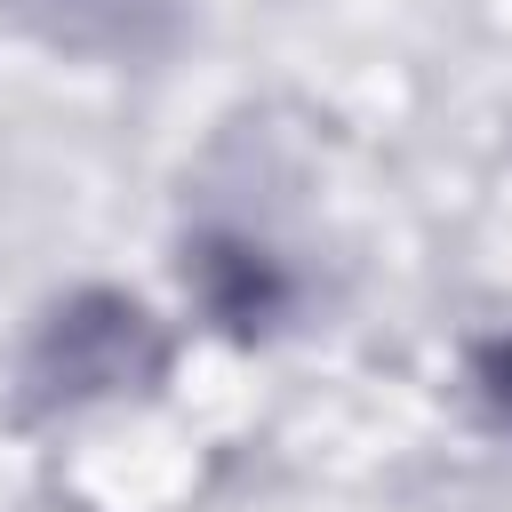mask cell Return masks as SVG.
Listing matches in <instances>:
<instances>
[{
  "label": "cell",
  "mask_w": 512,
  "mask_h": 512,
  "mask_svg": "<svg viewBox=\"0 0 512 512\" xmlns=\"http://www.w3.org/2000/svg\"><path fill=\"white\" fill-rule=\"evenodd\" d=\"M184 280H192V296L208 304V320H224V328H264V320L288 304L280 264H272L256 240H232V232H208V240L184 256Z\"/></svg>",
  "instance_id": "3"
},
{
  "label": "cell",
  "mask_w": 512,
  "mask_h": 512,
  "mask_svg": "<svg viewBox=\"0 0 512 512\" xmlns=\"http://www.w3.org/2000/svg\"><path fill=\"white\" fill-rule=\"evenodd\" d=\"M40 384L64 400H96V392H128L160 376V328L136 296H72L48 328H40Z\"/></svg>",
  "instance_id": "1"
},
{
  "label": "cell",
  "mask_w": 512,
  "mask_h": 512,
  "mask_svg": "<svg viewBox=\"0 0 512 512\" xmlns=\"http://www.w3.org/2000/svg\"><path fill=\"white\" fill-rule=\"evenodd\" d=\"M24 32H40L48 48L72 56H104V64H136L152 48L176 40L184 0H0Z\"/></svg>",
  "instance_id": "2"
},
{
  "label": "cell",
  "mask_w": 512,
  "mask_h": 512,
  "mask_svg": "<svg viewBox=\"0 0 512 512\" xmlns=\"http://www.w3.org/2000/svg\"><path fill=\"white\" fill-rule=\"evenodd\" d=\"M472 376H480V400H488V408L512 424V336L480 344V368H472Z\"/></svg>",
  "instance_id": "4"
}]
</instances>
